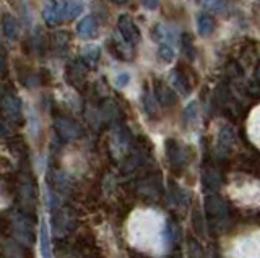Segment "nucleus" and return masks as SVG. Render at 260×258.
<instances>
[{"label": "nucleus", "mask_w": 260, "mask_h": 258, "mask_svg": "<svg viewBox=\"0 0 260 258\" xmlns=\"http://www.w3.org/2000/svg\"><path fill=\"white\" fill-rule=\"evenodd\" d=\"M127 240L138 252L150 256H165L169 250L166 217L156 209L138 208L127 219Z\"/></svg>", "instance_id": "f257e3e1"}, {"label": "nucleus", "mask_w": 260, "mask_h": 258, "mask_svg": "<svg viewBox=\"0 0 260 258\" xmlns=\"http://www.w3.org/2000/svg\"><path fill=\"white\" fill-rule=\"evenodd\" d=\"M226 256L228 258H260L258 231L254 229L233 239V242L226 250Z\"/></svg>", "instance_id": "f03ea898"}, {"label": "nucleus", "mask_w": 260, "mask_h": 258, "mask_svg": "<svg viewBox=\"0 0 260 258\" xmlns=\"http://www.w3.org/2000/svg\"><path fill=\"white\" fill-rule=\"evenodd\" d=\"M230 197L238 205L242 206H257L258 205V182L249 177L234 179L228 187Z\"/></svg>", "instance_id": "7ed1b4c3"}, {"label": "nucleus", "mask_w": 260, "mask_h": 258, "mask_svg": "<svg viewBox=\"0 0 260 258\" xmlns=\"http://www.w3.org/2000/svg\"><path fill=\"white\" fill-rule=\"evenodd\" d=\"M117 26H119V31L122 38L125 39V43L130 44V46H137L140 43V29H138L137 23L134 21L132 17H128V15H122L117 21Z\"/></svg>", "instance_id": "20e7f679"}, {"label": "nucleus", "mask_w": 260, "mask_h": 258, "mask_svg": "<svg viewBox=\"0 0 260 258\" xmlns=\"http://www.w3.org/2000/svg\"><path fill=\"white\" fill-rule=\"evenodd\" d=\"M63 12H65V0H47L43 17L47 25H59L63 21Z\"/></svg>", "instance_id": "39448f33"}, {"label": "nucleus", "mask_w": 260, "mask_h": 258, "mask_svg": "<svg viewBox=\"0 0 260 258\" xmlns=\"http://www.w3.org/2000/svg\"><path fill=\"white\" fill-rule=\"evenodd\" d=\"M77 33L83 39H96L100 34V23H98L96 17H85L78 21L77 25Z\"/></svg>", "instance_id": "423d86ee"}, {"label": "nucleus", "mask_w": 260, "mask_h": 258, "mask_svg": "<svg viewBox=\"0 0 260 258\" xmlns=\"http://www.w3.org/2000/svg\"><path fill=\"white\" fill-rule=\"evenodd\" d=\"M83 10H85V0H65L63 21L80 17V13H83Z\"/></svg>", "instance_id": "0eeeda50"}, {"label": "nucleus", "mask_w": 260, "mask_h": 258, "mask_svg": "<svg viewBox=\"0 0 260 258\" xmlns=\"http://www.w3.org/2000/svg\"><path fill=\"white\" fill-rule=\"evenodd\" d=\"M197 26H199L200 36L207 38V36H210L211 33H213L216 25H215L213 17H210V15H207V13H200L199 18H197Z\"/></svg>", "instance_id": "6e6552de"}, {"label": "nucleus", "mask_w": 260, "mask_h": 258, "mask_svg": "<svg viewBox=\"0 0 260 258\" xmlns=\"http://www.w3.org/2000/svg\"><path fill=\"white\" fill-rule=\"evenodd\" d=\"M176 57V49H174V44L171 43H161L158 44V59L162 63H171Z\"/></svg>", "instance_id": "1a4fd4ad"}, {"label": "nucleus", "mask_w": 260, "mask_h": 258, "mask_svg": "<svg viewBox=\"0 0 260 258\" xmlns=\"http://www.w3.org/2000/svg\"><path fill=\"white\" fill-rule=\"evenodd\" d=\"M247 133L254 144H258V109L252 110V116L247 120Z\"/></svg>", "instance_id": "9d476101"}, {"label": "nucleus", "mask_w": 260, "mask_h": 258, "mask_svg": "<svg viewBox=\"0 0 260 258\" xmlns=\"http://www.w3.org/2000/svg\"><path fill=\"white\" fill-rule=\"evenodd\" d=\"M39 248H41V255L43 258H51V244H49V234L46 224H41L39 229Z\"/></svg>", "instance_id": "9b49d317"}, {"label": "nucleus", "mask_w": 260, "mask_h": 258, "mask_svg": "<svg viewBox=\"0 0 260 258\" xmlns=\"http://www.w3.org/2000/svg\"><path fill=\"white\" fill-rule=\"evenodd\" d=\"M128 83H130V75L127 71H120V73L114 78V85H116V88H119V90H124Z\"/></svg>", "instance_id": "f8f14e48"}, {"label": "nucleus", "mask_w": 260, "mask_h": 258, "mask_svg": "<svg viewBox=\"0 0 260 258\" xmlns=\"http://www.w3.org/2000/svg\"><path fill=\"white\" fill-rule=\"evenodd\" d=\"M85 59L88 60V63H89V65H96L98 59H100V49H98L96 46L89 47V49H88V51L85 52Z\"/></svg>", "instance_id": "ddd939ff"}, {"label": "nucleus", "mask_w": 260, "mask_h": 258, "mask_svg": "<svg viewBox=\"0 0 260 258\" xmlns=\"http://www.w3.org/2000/svg\"><path fill=\"white\" fill-rule=\"evenodd\" d=\"M10 23V15H7L5 17V20H4V26L7 28L5 31H7V34L10 36V38H15V34H16V25H15V21H12V25H8Z\"/></svg>", "instance_id": "4468645a"}, {"label": "nucleus", "mask_w": 260, "mask_h": 258, "mask_svg": "<svg viewBox=\"0 0 260 258\" xmlns=\"http://www.w3.org/2000/svg\"><path fill=\"white\" fill-rule=\"evenodd\" d=\"M142 5L148 10H156L159 7V0H140Z\"/></svg>", "instance_id": "2eb2a0df"}, {"label": "nucleus", "mask_w": 260, "mask_h": 258, "mask_svg": "<svg viewBox=\"0 0 260 258\" xmlns=\"http://www.w3.org/2000/svg\"><path fill=\"white\" fill-rule=\"evenodd\" d=\"M7 205H8V198L5 197L4 190L0 189V208H4V206H7Z\"/></svg>", "instance_id": "dca6fc26"}, {"label": "nucleus", "mask_w": 260, "mask_h": 258, "mask_svg": "<svg viewBox=\"0 0 260 258\" xmlns=\"http://www.w3.org/2000/svg\"><path fill=\"white\" fill-rule=\"evenodd\" d=\"M114 4H117V5H120V4H124V2H127V0H112Z\"/></svg>", "instance_id": "f3484780"}]
</instances>
